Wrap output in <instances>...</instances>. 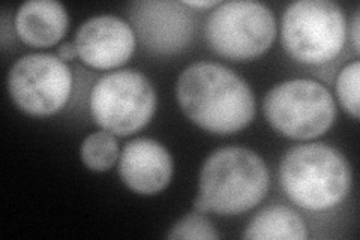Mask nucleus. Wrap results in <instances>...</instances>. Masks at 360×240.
Wrapping results in <instances>:
<instances>
[{
  "label": "nucleus",
  "mask_w": 360,
  "mask_h": 240,
  "mask_svg": "<svg viewBox=\"0 0 360 240\" xmlns=\"http://www.w3.org/2000/svg\"><path fill=\"white\" fill-rule=\"evenodd\" d=\"M176 98L191 122L218 135L239 132L255 114L251 87L219 63L197 62L188 66L177 80Z\"/></svg>",
  "instance_id": "f257e3e1"
},
{
  "label": "nucleus",
  "mask_w": 360,
  "mask_h": 240,
  "mask_svg": "<svg viewBox=\"0 0 360 240\" xmlns=\"http://www.w3.org/2000/svg\"><path fill=\"white\" fill-rule=\"evenodd\" d=\"M279 182L285 196L299 208L321 212L347 197L352 168L345 156L328 144H300L284 155Z\"/></svg>",
  "instance_id": "f03ea898"
},
{
  "label": "nucleus",
  "mask_w": 360,
  "mask_h": 240,
  "mask_svg": "<svg viewBox=\"0 0 360 240\" xmlns=\"http://www.w3.org/2000/svg\"><path fill=\"white\" fill-rule=\"evenodd\" d=\"M269 170L251 149L229 146L207 156L200 171V196L209 210L239 215L260 203L269 189Z\"/></svg>",
  "instance_id": "7ed1b4c3"
},
{
  "label": "nucleus",
  "mask_w": 360,
  "mask_h": 240,
  "mask_svg": "<svg viewBox=\"0 0 360 240\" xmlns=\"http://www.w3.org/2000/svg\"><path fill=\"white\" fill-rule=\"evenodd\" d=\"M347 37L342 9L329 0H299L284 13L281 39L303 65L328 63L341 53Z\"/></svg>",
  "instance_id": "20e7f679"
},
{
  "label": "nucleus",
  "mask_w": 360,
  "mask_h": 240,
  "mask_svg": "<svg viewBox=\"0 0 360 240\" xmlns=\"http://www.w3.org/2000/svg\"><path fill=\"white\" fill-rule=\"evenodd\" d=\"M266 119L275 131L292 140H312L328 131L336 118L333 96L314 80L276 84L264 98Z\"/></svg>",
  "instance_id": "39448f33"
},
{
  "label": "nucleus",
  "mask_w": 360,
  "mask_h": 240,
  "mask_svg": "<svg viewBox=\"0 0 360 240\" xmlns=\"http://www.w3.org/2000/svg\"><path fill=\"white\" fill-rule=\"evenodd\" d=\"M90 113L104 131L131 135L144 128L156 110V92L139 71L122 70L101 77L90 92Z\"/></svg>",
  "instance_id": "423d86ee"
},
{
  "label": "nucleus",
  "mask_w": 360,
  "mask_h": 240,
  "mask_svg": "<svg viewBox=\"0 0 360 240\" xmlns=\"http://www.w3.org/2000/svg\"><path fill=\"white\" fill-rule=\"evenodd\" d=\"M276 37V21L267 6L231 0L212 11L206 38L213 51L231 61H248L266 53Z\"/></svg>",
  "instance_id": "0eeeda50"
},
{
  "label": "nucleus",
  "mask_w": 360,
  "mask_h": 240,
  "mask_svg": "<svg viewBox=\"0 0 360 240\" xmlns=\"http://www.w3.org/2000/svg\"><path fill=\"white\" fill-rule=\"evenodd\" d=\"M8 90L21 111L38 118L51 116L70 99L72 74L58 56L27 54L11 68Z\"/></svg>",
  "instance_id": "6e6552de"
},
{
  "label": "nucleus",
  "mask_w": 360,
  "mask_h": 240,
  "mask_svg": "<svg viewBox=\"0 0 360 240\" xmlns=\"http://www.w3.org/2000/svg\"><path fill=\"white\" fill-rule=\"evenodd\" d=\"M129 18L135 35L146 49L156 54H173L184 50L194 33L193 17L182 2H134L129 9Z\"/></svg>",
  "instance_id": "1a4fd4ad"
},
{
  "label": "nucleus",
  "mask_w": 360,
  "mask_h": 240,
  "mask_svg": "<svg viewBox=\"0 0 360 240\" xmlns=\"http://www.w3.org/2000/svg\"><path fill=\"white\" fill-rule=\"evenodd\" d=\"M137 35L120 17L103 14L89 18L77 30L78 57L96 70H112L125 65L135 50Z\"/></svg>",
  "instance_id": "9d476101"
},
{
  "label": "nucleus",
  "mask_w": 360,
  "mask_h": 240,
  "mask_svg": "<svg viewBox=\"0 0 360 240\" xmlns=\"http://www.w3.org/2000/svg\"><path fill=\"white\" fill-rule=\"evenodd\" d=\"M119 175L131 191L141 196H153L170 184L173 158L156 140L135 139L123 147Z\"/></svg>",
  "instance_id": "9b49d317"
},
{
  "label": "nucleus",
  "mask_w": 360,
  "mask_h": 240,
  "mask_svg": "<svg viewBox=\"0 0 360 240\" xmlns=\"http://www.w3.org/2000/svg\"><path fill=\"white\" fill-rule=\"evenodd\" d=\"M68 21L62 4L54 0H30L17 11L15 30L21 41L32 47H50L63 38Z\"/></svg>",
  "instance_id": "f8f14e48"
},
{
  "label": "nucleus",
  "mask_w": 360,
  "mask_h": 240,
  "mask_svg": "<svg viewBox=\"0 0 360 240\" xmlns=\"http://www.w3.org/2000/svg\"><path fill=\"white\" fill-rule=\"evenodd\" d=\"M243 237L251 240H305L308 228L296 210L287 206H269L248 224Z\"/></svg>",
  "instance_id": "ddd939ff"
},
{
  "label": "nucleus",
  "mask_w": 360,
  "mask_h": 240,
  "mask_svg": "<svg viewBox=\"0 0 360 240\" xmlns=\"http://www.w3.org/2000/svg\"><path fill=\"white\" fill-rule=\"evenodd\" d=\"M82 161L92 171H107L120 158L116 137L108 131L90 134L80 149Z\"/></svg>",
  "instance_id": "4468645a"
},
{
  "label": "nucleus",
  "mask_w": 360,
  "mask_h": 240,
  "mask_svg": "<svg viewBox=\"0 0 360 240\" xmlns=\"http://www.w3.org/2000/svg\"><path fill=\"white\" fill-rule=\"evenodd\" d=\"M167 237L170 240H215L219 234L205 215L194 212L179 220Z\"/></svg>",
  "instance_id": "2eb2a0df"
},
{
  "label": "nucleus",
  "mask_w": 360,
  "mask_h": 240,
  "mask_svg": "<svg viewBox=\"0 0 360 240\" xmlns=\"http://www.w3.org/2000/svg\"><path fill=\"white\" fill-rule=\"evenodd\" d=\"M359 82H360V63L354 61L347 65L338 75L336 92L341 106L347 113H350L354 119H359Z\"/></svg>",
  "instance_id": "dca6fc26"
},
{
  "label": "nucleus",
  "mask_w": 360,
  "mask_h": 240,
  "mask_svg": "<svg viewBox=\"0 0 360 240\" xmlns=\"http://www.w3.org/2000/svg\"><path fill=\"white\" fill-rule=\"evenodd\" d=\"M58 54H59V57H60L63 62L75 59V57L78 56L75 42H65V44H62L60 47H59V50H58Z\"/></svg>",
  "instance_id": "f3484780"
},
{
  "label": "nucleus",
  "mask_w": 360,
  "mask_h": 240,
  "mask_svg": "<svg viewBox=\"0 0 360 240\" xmlns=\"http://www.w3.org/2000/svg\"><path fill=\"white\" fill-rule=\"evenodd\" d=\"M359 13L354 14V18H353V23H352V41H353V45H354V50L359 53Z\"/></svg>",
  "instance_id": "a211bd4d"
},
{
  "label": "nucleus",
  "mask_w": 360,
  "mask_h": 240,
  "mask_svg": "<svg viewBox=\"0 0 360 240\" xmlns=\"http://www.w3.org/2000/svg\"><path fill=\"white\" fill-rule=\"evenodd\" d=\"M194 208H195V212H198V213H202V215L210 213L207 201L205 200V197L200 196V194H198L197 198H195V201H194Z\"/></svg>",
  "instance_id": "6ab92c4d"
},
{
  "label": "nucleus",
  "mask_w": 360,
  "mask_h": 240,
  "mask_svg": "<svg viewBox=\"0 0 360 240\" xmlns=\"http://www.w3.org/2000/svg\"><path fill=\"white\" fill-rule=\"evenodd\" d=\"M185 6H193V8H212V6H218L219 2L218 0H205V2H197V0H193V2H182Z\"/></svg>",
  "instance_id": "aec40b11"
}]
</instances>
